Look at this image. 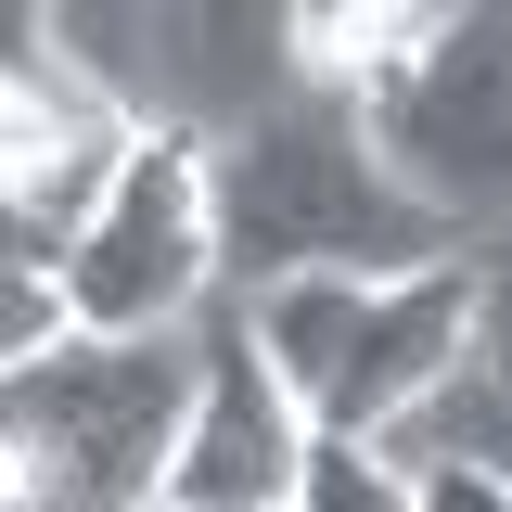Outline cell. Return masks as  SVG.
Masks as SVG:
<instances>
[{
  "mask_svg": "<svg viewBox=\"0 0 512 512\" xmlns=\"http://www.w3.org/2000/svg\"><path fill=\"white\" fill-rule=\"evenodd\" d=\"M52 77V13H13L0 0V90H39Z\"/></svg>",
  "mask_w": 512,
  "mask_h": 512,
  "instance_id": "8fae6325",
  "label": "cell"
},
{
  "mask_svg": "<svg viewBox=\"0 0 512 512\" xmlns=\"http://www.w3.org/2000/svg\"><path fill=\"white\" fill-rule=\"evenodd\" d=\"M231 308H244L256 359L282 372V397L308 410V436L333 448H384L474 372V244L436 269H397V282H269Z\"/></svg>",
  "mask_w": 512,
  "mask_h": 512,
  "instance_id": "7a4b0ae2",
  "label": "cell"
},
{
  "mask_svg": "<svg viewBox=\"0 0 512 512\" xmlns=\"http://www.w3.org/2000/svg\"><path fill=\"white\" fill-rule=\"evenodd\" d=\"M461 384L512 397V231L474 244V372H461Z\"/></svg>",
  "mask_w": 512,
  "mask_h": 512,
  "instance_id": "30bf717a",
  "label": "cell"
},
{
  "mask_svg": "<svg viewBox=\"0 0 512 512\" xmlns=\"http://www.w3.org/2000/svg\"><path fill=\"white\" fill-rule=\"evenodd\" d=\"M64 333V244L39 231V218H13L0 205V372L13 359H39Z\"/></svg>",
  "mask_w": 512,
  "mask_h": 512,
  "instance_id": "52a82bcc",
  "label": "cell"
},
{
  "mask_svg": "<svg viewBox=\"0 0 512 512\" xmlns=\"http://www.w3.org/2000/svg\"><path fill=\"white\" fill-rule=\"evenodd\" d=\"M192 333H52L0 372V512H167Z\"/></svg>",
  "mask_w": 512,
  "mask_h": 512,
  "instance_id": "3957f363",
  "label": "cell"
},
{
  "mask_svg": "<svg viewBox=\"0 0 512 512\" xmlns=\"http://www.w3.org/2000/svg\"><path fill=\"white\" fill-rule=\"evenodd\" d=\"M346 116L448 244H500V218H512V0L397 13V39L346 90Z\"/></svg>",
  "mask_w": 512,
  "mask_h": 512,
  "instance_id": "277c9868",
  "label": "cell"
},
{
  "mask_svg": "<svg viewBox=\"0 0 512 512\" xmlns=\"http://www.w3.org/2000/svg\"><path fill=\"white\" fill-rule=\"evenodd\" d=\"M205 192H218V282L231 295H269V282H397V269L461 256L384 180V154L359 141L346 90H320V77L256 103L244 128H218L205 141Z\"/></svg>",
  "mask_w": 512,
  "mask_h": 512,
  "instance_id": "6da1fadb",
  "label": "cell"
},
{
  "mask_svg": "<svg viewBox=\"0 0 512 512\" xmlns=\"http://www.w3.org/2000/svg\"><path fill=\"white\" fill-rule=\"evenodd\" d=\"M410 474V512H512V474L474 461V448H384Z\"/></svg>",
  "mask_w": 512,
  "mask_h": 512,
  "instance_id": "9c48e42d",
  "label": "cell"
},
{
  "mask_svg": "<svg viewBox=\"0 0 512 512\" xmlns=\"http://www.w3.org/2000/svg\"><path fill=\"white\" fill-rule=\"evenodd\" d=\"M282 512H410V474H397L384 448L308 436V474H295V500H282Z\"/></svg>",
  "mask_w": 512,
  "mask_h": 512,
  "instance_id": "ba28073f",
  "label": "cell"
},
{
  "mask_svg": "<svg viewBox=\"0 0 512 512\" xmlns=\"http://www.w3.org/2000/svg\"><path fill=\"white\" fill-rule=\"evenodd\" d=\"M295 474H308V410L256 359L244 308L205 295V320H192V410H180V448H167V512H282Z\"/></svg>",
  "mask_w": 512,
  "mask_h": 512,
  "instance_id": "8992f818",
  "label": "cell"
},
{
  "mask_svg": "<svg viewBox=\"0 0 512 512\" xmlns=\"http://www.w3.org/2000/svg\"><path fill=\"white\" fill-rule=\"evenodd\" d=\"M218 295V192L205 128H128L103 205L64 231V333H192Z\"/></svg>",
  "mask_w": 512,
  "mask_h": 512,
  "instance_id": "5b68a950",
  "label": "cell"
}]
</instances>
